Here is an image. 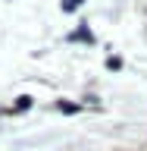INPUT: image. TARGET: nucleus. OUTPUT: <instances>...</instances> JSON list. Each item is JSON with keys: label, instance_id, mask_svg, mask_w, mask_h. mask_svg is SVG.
<instances>
[{"label": "nucleus", "instance_id": "nucleus-1", "mask_svg": "<svg viewBox=\"0 0 147 151\" xmlns=\"http://www.w3.org/2000/svg\"><path fill=\"white\" fill-rule=\"evenodd\" d=\"M72 38H82V41H94V35H91V32H88V28H78V32H75Z\"/></svg>", "mask_w": 147, "mask_h": 151}, {"label": "nucleus", "instance_id": "nucleus-3", "mask_svg": "<svg viewBox=\"0 0 147 151\" xmlns=\"http://www.w3.org/2000/svg\"><path fill=\"white\" fill-rule=\"evenodd\" d=\"M78 3H82V0H66V3H63V9H75Z\"/></svg>", "mask_w": 147, "mask_h": 151}, {"label": "nucleus", "instance_id": "nucleus-2", "mask_svg": "<svg viewBox=\"0 0 147 151\" xmlns=\"http://www.w3.org/2000/svg\"><path fill=\"white\" fill-rule=\"evenodd\" d=\"M28 104H31V98H25V94H22V98H19V104H16V107H19V110H25Z\"/></svg>", "mask_w": 147, "mask_h": 151}]
</instances>
